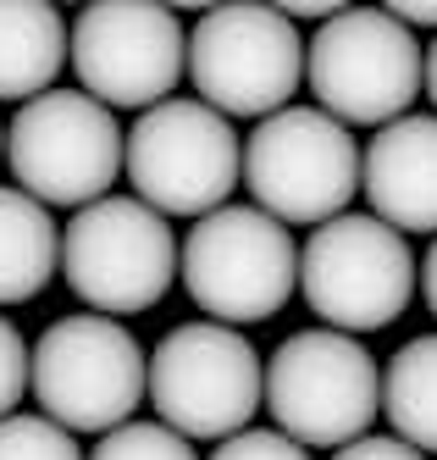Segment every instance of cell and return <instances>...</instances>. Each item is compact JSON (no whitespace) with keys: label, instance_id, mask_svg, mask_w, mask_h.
Segmentation results:
<instances>
[{"label":"cell","instance_id":"obj_1","mask_svg":"<svg viewBox=\"0 0 437 460\" xmlns=\"http://www.w3.org/2000/svg\"><path fill=\"white\" fill-rule=\"evenodd\" d=\"M266 411L299 449H344L382 416V367L360 339L305 327L266 360Z\"/></svg>","mask_w":437,"mask_h":460},{"label":"cell","instance_id":"obj_2","mask_svg":"<svg viewBox=\"0 0 437 460\" xmlns=\"http://www.w3.org/2000/svg\"><path fill=\"white\" fill-rule=\"evenodd\" d=\"M150 383V355L139 339L111 316H61L50 322L39 344L28 349V388L39 411L66 427V433H117L122 421H133Z\"/></svg>","mask_w":437,"mask_h":460},{"label":"cell","instance_id":"obj_3","mask_svg":"<svg viewBox=\"0 0 437 460\" xmlns=\"http://www.w3.org/2000/svg\"><path fill=\"white\" fill-rule=\"evenodd\" d=\"M122 172L133 200L172 217H211L244 178V139L205 101H161L122 134Z\"/></svg>","mask_w":437,"mask_h":460},{"label":"cell","instance_id":"obj_4","mask_svg":"<svg viewBox=\"0 0 437 460\" xmlns=\"http://www.w3.org/2000/svg\"><path fill=\"white\" fill-rule=\"evenodd\" d=\"M61 278L94 316H139L178 283V234L133 194H106L61 227Z\"/></svg>","mask_w":437,"mask_h":460},{"label":"cell","instance_id":"obj_5","mask_svg":"<svg viewBox=\"0 0 437 460\" xmlns=\"http://www.w3.org/2000/svg\"><path fill=\"white\" fill-rule=\"evenodd\" d=\"M421 61L426 50L388 6L365 12L344 6L327 17L305 45V78L316 94V111L344 128H388L410 117L421 94Z\"/></svg>","mask_w":437,"mask_h":460},{"label":"cell","instance_id":"obj_6","mask_svg":"<svg viewBox=\"0 0 437 460\" xmlns=\"http://www.w3.org/2000/svg\"><path fill=\"white\" fill-rule=\"evenodd\" d=\"M144 394L161 427H172L178 438L222 444L232 433H244L255 411L266 405V367H260V349L239 327L183 322L155 344Z\"/></svg>","mask_w":437,"mask_h":460},{"label":"cell","instance_id":"obj_7","mask_svg":"<svg viewBox=\"0 0 437 460\" xmlns=\"http://www.w3.org/2000/svg\"><path fill=\"white\" fill-rule=\"evenodd\" d=\"M178 278L211 322H266L299 288V244L277 217L255 206H222L199 217L194 234L183 239Z\"/></svg>","mask_w":437,"mask_h":460},{"label":"cell","instance_id":"obj_8","mask_svg":"<svg viewBox=\"0 0 437 460\" xmlns=\"http://www.w3.org/2000/svg\"><path fill=\"white\" fill-rule=\"evenodd\" d=\"M244 189L283 227H321L360 194V145L316 106H283L244 139Z\"/></svg>","mask_w":437,"mask_h":460},{"label":"cell","instance_id":"obj_9","mask_svg":"<svg viewBox=\"0 0 437 460\" xmlns=\"http://www.w3.org/2000/svg\"><path fill=\"white\" fill-rule=\"evenodd\" d=\"M299 294L332 333H377L415 300V250L371 211H344L310 227L299 250Z\"/></svg>","mask_w":437,"mask_h":460},{"label":"cell","instance_id":"obj_10","mask_svg":"<svg viewBox=\"0 0 437 460\" xmlns=\"http://www.w3.org/2000/svg\"><path fill=\"white\" fill-rule=\"evenodd\" d=\"M6 161L28 200L50 206H94L122 178V122L83 89H50L17 106L6 128Z\"/></svg>","mask_w":437,"mask_h":460},{"label":"cell","instance_id":"obj_11","mask_svg":"<svg viewBox=\"0 0 437 460\" xmlns=\"http://www.w3.org/2000/svg\"><path fill=\"white\" fill-rule=\"evenodd\" d=\"M188 78L211 111L277 117L305 84V40L277 6H205L188 28Z\"/></svg>","mask_w":437,"mask_h":460},{"label":"cell","instance_id":"obj_12","mask_svg":"<svg viewBox=\"0 0 437 460\" xmlns=\"http://www.w3.org/2000/svg\"><path fill=\"white\" fill-rule=\"evenodd\" d=\"M66 61L89 101L106 111H150L172 101L188 73V28L172 6L150 0H94L66 28Z\"/></svg>","mask_w":437,"mask_h":460},{"label":"cell","instance_id":"obj_13","mask_svg":"<svg viewBox=\"0 0 437 460\" xmlns=\"http://www.w3.org/2000/svg\"><path fill=\"white\" fill-rule=\"evenodd\" d=\"M360 194L393 234H437V117H398L360 150Z\"/></svg>","mask_w":437,"mask_h":460},{"label":"cell","instance_id":"obj_14","mask_svg":"<svg viewBox=\"0 0 437 460\" xmlns=\"http://www.w3.org/2000/svg\"><path fill=\"white\" fill-rule=\"evenodd\" d=\"M66 67V22L45 0H0V101H39Z\"/></svg>","mask_w":437,"mask_h":460},{"label":"cell","instance_id":"obj_15","mask_svg":"<svg viewBox=\"0 0 437 460\" xmlns=\"http://www.w3.org/2000/svg\"><path fill=\"white\" fill-rule=\"evenodd\" d=\"M61 267V227L22 189H0V305H22Z\"/></svg>","mask_w":437,"mask_h":460},{"label":"cell","instance_id":"obj_16","mask_svg":"<svg viewBox=\"0 0 437 460\" xmlns=\"http://www.w3.org/2000/svg\"><path fill=\"white\" fill-rule=\"evenodd\" d=\"M382 416L393 438L437 455V333H421L382 367Z\"/></svg>","mask_w":437,"mask_h":460},{"label":"cell","instance_id":"obj_17","mask_svg":"<svg viewBox=\"0 0 437 460\" xmlns=\"http://www.w3.org/2000/svg\"><path fill=\"white\" fill-rule=\"evenodd\" d=\"M0 460H89L78 449V438L66 433V427H56L50 416H6L0 421Z\"/></svg>","mask_w":437,"mask_h":460},{"label":"cell","instance_id":"obj_18","mask_svg":"<svg viewBox=\"0 0 437 460\" xmlns=\"http://www.w3.org/2000/svg\"><path fill=\"white\" fill-rule=\"evenodd\" d=\"M89 460H199L188 438H178L161 421H122L117 433H106L94 444Z\"/></svg>","mask_w":437,"mask_h":460},{"label":"cell","instance_id":"obj_19","mask_svg":"<svg viewBox=\"0 0 437 460\" xmlns=\"http://www.w3.org/2000/svg\"><path fill=\"white\" fill-rule=\"evenodd\" d=\"M211 460H310V449H299L293 438H283L277 427H244L216 444Z\"/></svg>","mask_w":437,"mask_h":460},{"label":"cell","instance_id":"obj_20","mask_svg":"<svg viewBox=\"0 0 437 460\" xmlns=\"http://www.w3.org/2000/svg\"><path fill=\"white\" fill-rule=\"evenodd\" d=\"M22 394H28V344H22L17 327L0 316V421L17 416Z\"/></svg>","mask_w":437,"mask_h":460},{"label":"cell","instance_id":"obj_21","mask_svg":"<svg viewBox=\"0 0 437 460\" xmlns=\"http://www.w3.org/2000/svg\"><path fill=\"white\" fill-rule=\"evenodd\" d=\"M332 460H426L421 449H410L405 438H393V433H365L354 444H344Z\"/></svg>","mask_w":437,"mask_h":460},{"label":"cell","instance_id":"obj_22","mask_svg":"<svg viewBox=\"0 0 437 460\" xmlns=\"http://www.w3.org/2000/svg\"><path fill=\"white\" fill-rule=\"evenodd\" d=\"M388 12L405 22L410 34H415V28H437V0H398V6H388Z\"/></svg>","mask_w":437,"mask_h":460},{"label":"cell","instance_id":"obj_23","mask_svg":"<svg viewBox=\"0 0 437 460\" xmlns=\"http://www.w3.org/2000/svg\"><path fill=\"white\" fill-rule=\"evenodd\" d=\"M415 288L426 294V311L437 316V239H432V250L415 261Z\"/></svg>","mask_w":437,"mask_h":460},{"label":"cell","instance_id":"obj_24","mask_svg":"<svg viewBox=\"0 0 437 460\" xmlns=\"http://www.w3.org/2000/svg\"><path fill=\"white\" fill-rule=\"evenodd\" d=\"M421 89H426V101H432V117H437V40H432L426 61H421Z\"/></svg>","mask_w":437,"mask_h":460},{"label":"cell","instance_id":"obj_25","mask_svg":"<svg viewBox=\"0 0 437 460\" xmlns=\"http://www.w3.org/2000/svg\"><path fill=\"white\" fill-rule=\"evenodd\" d=\"M0 155H6V134H0Z\"/></svg>","mask_w":437,"mask_h":460}]
</instances>
